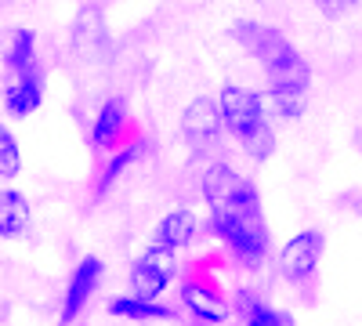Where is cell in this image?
<instances>
[{"label":"cell","mask_w":362,"mask_h":326,"mask_svg":"<svg viewBox=\"0 0 362 326\" xmlns=\"http://www.w3.org/2000/svg\"><path fill=\"white\" fill-rule=\"evenodd\" d=\"M221 109L214 98H206L199 95L196 102H189L185 116H181V131H185L189 145H192V153L196 156H206V153H214L218 145H221Z\"/></svg>","instance_id":"7"},{"label":"cell","mask_w":362,"mask_h":326,"mask_svg":"<svg viewBox=\"0 0 362 326\" xmlns=\"http://www.w3.org/2000/svg\"><path fill=\"white\" fill-rule=\"evenodd\" d=\"M247 326H286V315L283 312H276V308H272V305H257L250 315H247Z\"/></svg>","instance_id":"17"},{"label":"cell","mask_w":362,"mask_h":326,"mask_svg":"<svg viewBox=\"0 0 362 326\" xmlns=\"http://www.w3.org/2000/svg\"><path fill=\"white\" fill-rule=\"evenodd\" d=\"M109 315L116 319H131V322H174V308H167L163 301H141L134 293H119V298L109 301Z\"/></svg>","instance_id":"12"},{"label":"cell","mask_w":362,"mask_h":326,"mask_svg":"<svg viewBox=\"0 0 362 326\" xmlns=\"http://www.w3.org/2000/svg\"><path fill=\"white\" fill-rule=\"evenodd\" d=\"M131 131V120H127V105L119 98H109L102 109H98V120L90 127V145L98 153H116L124 149V138Z\"/></svg>","instance_id":"9"},{"label":"cell","mask_w":362,"mask_h":326,"mask_svg":"<svg viewBox=\"0 0 362 326\" xmlns=\"http://www.w3.org/2000/svg\"><path fill=\"white\" fill-rule=\"evenodd\" d=\"M138 153H141V145L134 141V145H124V149H119V153L109 160V167H105V170H102V177H98V196H102V192H109V185L116 182L119 174H124V167H127V163H134V160H138Z\"/></svg>","instance_id":"16"},{"label":"cell","mask_w":362,"mask_h":326,"mask_svg":"<svg viewBox=\"0 0 362 326\" xmlns=\"http://www.w3.org/2000/svg\"><path fill=\"white\" fill-rule=\"evenodd\" d=\"M4 62H8V69H11L15 76H22V73H29V69L40 66V62H37V33H33V29H18V33L11 37V47H8V54H4Z\"/></svg>","instance_id":"14"},{"label":"cell","mask_w":362,"mask_h":326,"mask_svg":"<svg viewBox=\"0 0 362 326\" xmlns=\"http://www.w3.org/2000/svg\"><path fill=\"white\" fill-rule=\"evenodd\" d=\"M44 105V69H29L22 76H15V83H8L4 91V109L11 116H33Z\"/></svg>","instance_id":"10"},{"label":"cell","mask_w":362,"mask_h":326,"mask_svg":"<svg viewBox=\"0 0 362 326\" xmlns=\"http://www.w3.org/2000/svg\"><path fill=\"white\" fill-rule=\"evenodd\" d=\"M102 276H105V264H102V257H95V254L80 257V264L73 269V279H69V286H66V298H62V312H58V322L69 326V322H73V319L87 308L90 293L98 290Z\"/></svg>","instance_id":"8"},{"label":"cell","mask_w":362,"mask_h":326,"mask_svg":"<svg viewBox=\"0 0 362 326\" xmlns=\"http://www.w3.org/2000/svg\"><path fill=\"white\" fill-rule=\"evenodd\" d=\"M232 40L239 47H247V54H254L264 76H268V95H308L312 83V69L276 25H264L254 18H239L232 22Z\"/></svg>","instance_id":"2"},{"label":"cell","mask_w":362,"mask_h":326,"mask_svg":"<svg viewBox=\"0 0 362 326\" xmlns=\"http://www.w3.org/2000/svg\"><path fill=\"white\" fill-rule=\"evenodd\" d=\"M29 228V199L18 189H0V235L18 240Z\"/></svg>","instance_id":"13"},{"label":"cell","mask_w":362,"mask_h":326,"mask_svg":"<svg viewBox=\"0 0 362 326\" xmlns=\"http://www.w3.org/2000/svg\"><path fill=\"white\" fill-rule=\"evenodd\" d=\"M18 170H22V149L15 134L0 124V177H18Z\"/></svg>","instance_id":"15"},{"label":"cell","mask_w":362,"mask_h":326,"mask_svg":"<svg viewBox=\"0 0 362 326\" xmlns=\"http://www.w3.org/2000/svg\"><path fill=\"white\" fill-rule=\"evenodd\" d=\"M319 257H322V232H315V228L297 232L293 240H286V247L279 250V276L290 286H308L315 279Z\"/></svg>","instance_id":"5"},{"label":"cell","mask_w":362,"mask_h":326,"mask_svg":"<svg viewBox=\"0 0 362 326\" xmlns=\"http://www.w3.org/2000/svg\"><path fill=\"white\" fill-rule=\"evenodd\" d=\"M203 199L225 250L239 264L257 269L268 254V221L261 211L257 185L228 163H210L203 170Z\"/></svg>","instance_id":"1"},{"label":"cell","mask_w":362,"mask_h":326,"mask_svg":"<svg viewBox=\"0 0 362 326\" xmlns=\"http://www.w3.org/2000/svg\"><path fill=\"white\" fill-rule=\"evenodd\" d=\"M181 301H185V308H189L199 322H210V326L225 322L228 312H232L225 290L218 286V279L210 276L206 269H192V272L185 276V283H181Z\"/></svg>","instance_id":"4"},{"label":"cell","mask_w":362,"mask_h":326,"mask_svg":"<svg viewBox=\"0 0 362 326\" xmlns=\"http://www.w3.org/2000/svg\"><path fill=\"white\" fill-rule=\"evenodd\" d=\"M174 272H177L174 254L148 243V250L131 264V293L141 301H160V293L170 286Z\"/></svg>","instance_id":"6"},{"label":"cell","mask_w":362,"mask_h":326,"mask_svg":"<svg viewBox=\"0 0 362 326\" xmlns=\"http://www.w3.org/2000/svg\"><path fill=\"white\" fill-rule=\"evenodd\" d=\"M196 232H199V221L196 214L189 211V206H174V211L156 225L153 232V247H163V250H181V247H189L196 240Z\"/></svg>","instance_id":"11"},{"label":"cell","mask_w":362,"mask_h":326,"mask_svg":"<svg viewBox=\"0 0 362 326\" xmlns=\"http://www.w3.org/2000/svg\"><path fill=\"white\" fill-rule=\"evenodd\" d=\"M218 109H221L225 131L243 145V153H250L254 160L272 156V149H276V131L264 120V95L250 91V87L228 83L218 95Z\"/></svg>","instance_id":"3"}]
</instances>
